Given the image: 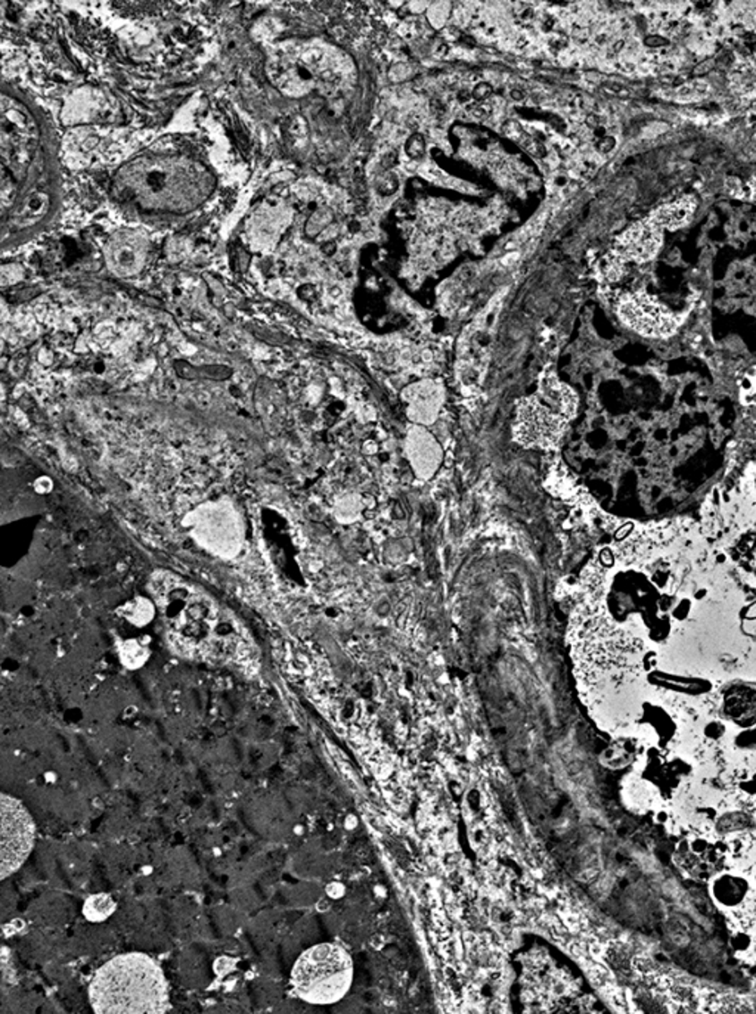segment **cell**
Listing matches in <instances>:
<instances>
[{
  "label": "cell",
  "instance_id": "8992f818",
  "mask_svg": "<svg viewBox=\"0 0 756 1014\" xmlns=\"http://www.w3.org/2000/svg\"><path fill=\"white\" fill-rule=\"evenodd\" d=\"M293 212L288 204L279 199H268L259 204L247 222V237L254 249H271L287 231Z\"/></svg>",
  "mask_w": 756,
  "mask_h": 1014
},
{
  "label": "cell",
  "instance_id": "ac0fdd59",
  "mask_svg": "<svg viewBox=\"0 0 756 1014\" xmlns=\"http://www.w3.org/2000/svg\"><path fill=\"white\" fill-rule=\"evenodd\" d=\"M115 908V902L113 898L101 893V895L90 896L89 900H86L83 913L90 922H102L104 918L110 917Z\"/></svg>",
  "mask_w": 756,
  "mask_h": 1014
},
{
  "label": "cell",
  "instance_id": "cb8c5ba5",
  "mask_svg": "<svg viewBox=\"0 0 756 1014\" xmlns=\"http://www.w3.org/2000/svg\"><path fill=\"white\" fill-rule=\"evenodd\" d=\"M490 93H492V88L488 83H479L478 88L474 89V95L478 97H489Z\"/></svg>",
  "mask_w": 756,
  "mask_h": 1014
},
{
  "label": "cell",
  "instance_id": "8fae6325",
  "mask_svg": "<svg viewBox=\"0 0 756 1014\" xmlns=\"http://www.w3.org/2000/svg\"><path fill=\"white\" fill-rule=\"evenodd\" d=\"M406 452L417 473L424 477L433 474L442 458V449L435 437L429 433L427 427L415 424H411L408 427Z\"/></svg>",
  "mask_w": 756,
  "mask_h": 1014
},
{
  "label": "cell",
  "instance_id": "5bb4252c",
  "mask_svg": "<svg viewBox=\"0 0 756 1014\" xmlns=\"http://www.w3.org/2000/svg\"><path fill=\"white\" fill-rule=\"evenodd\" d=\"M149 637H135L120 641L117 646L119 659L127 669H140L149 662L151 648Z\"/></svg>",
  "mask_w": 756,
  "mask_h": 1014
},
{
  "label": "cell",
  "instance_id": "ffe728a7",
  "mask_svg": "<svg viewBox=\"0 0 756 1014\" xmlns=\"http://www.w3.org/2000/svg\"><path fill=\"white\" fill-rule=\"evenodd\" d=\"M397 185H399V182H397L395 174H386L383 178L378 179L377 190H378L381 195H385L386 197V195L394 194L395 190H397Z\"/></svg>",
  "mask_w": 756,
  "mask_h": 1014
},
{
  "label": "cell",
  "instance_id": "9a60e30c",
  "mask_svg": "<svg viewBox=\"0 0 756 1014\" xmlns=\"http://www.w3.org/2000/svg\"><path fill=\"white\" fill-rule=\"evenodd\" d=\"M117 613L129 625L135 626V628H144V626L149 625L156 616V605L145 596H135L131 601L124 603L117 610Z\"/></svg>",
  "mask_w": 756,
  "mask_h": 1014
},
{
  "label": "cell",
  "instance_id": "4316f807",
  "mask_svg": "<svg viewBox=\"0 0 756 1014\" xmlns=\"http://www.w3.org/2000/svg\"><path fill=\"white\" fill-rule=\"evenodd\" d=\"M512 97L513 99H515V101H522V99H524L523 95H522L519 90H513Z\"/></svg>",
  "mask_w": 756,
  "mask_h": 1014
},
{
  "label": "cell",
  "instance_id": "3957f363",
  "mask_svg": "<svg viewBox=\"0 0 756 1014\" xmlns=\"http://www.w3.org/2000/svg\"><path fill=\"white\" fill-rule=\"evenodd\" d=\"M355 964L346 948L322 942L302 952L293 966L290 982L302 1001L310 1006H333L351 991Z\"/></svg>",
  "mask_w": 756,
  "mask_h": 1014
},
{
  "label": "cell",
  "instance_id": "7402d4cb",
  "mask_svg": "<svg viewBox=\"0 0 756 1014\" xmlns=\"http://www.w3.org/2000/svg\"><path fill=\"white\" fill-rule=\"evenodd\" d=\"M504 131H505L508 136L515 138V139H519L520 136L523 135V129L519 126V123H514V122H512V123H508L507 126L504 127Z\"/></svg>",
  "mask_w": 756,
  "mask_h": 1014
},
{
  "label": "cell",
  "instance_id": "6da1fadb",
  "mask_svg": "<svg viewBox=\"0 0 756 1014\" xmlns=\"http://www.w3.org/2000/svg\"><path fill=\"white\" fill-rule=\"evenodd\" d=\"M213 188L210 172L183 156H147L124 165L115 190L123 203L149 212L192 210Z\"/></svg>",
  "mask_w": 756,
  "mask_h": 1014
},
{
  "label": "cell",
  "instance_id": "d4e9b609",
  "mask_svg": "<svg viewBox=\"0 0 756 1014\" xmlns=\"http://www.w3.org/2000/svg\"><path fill=\"white\" fill-rule=\"evenodd\" d=\"M435 55L440 56V58H442V56H448L449 47L444 45V43H439V45L436 46Z\"/></svg>",
  "mask_w": 756,
  "mask_h": 1014
},
{
  "label": "cell",
  "instance_id": "277c9868",
  "mask_svg": "<svg viewBox=\"0 0 756 1014\" xmlns=\"http://www.w3.org/2000/svg\"><path fill=\"white\" fill-rule=\"evenodd\" d=\"M0 877L15 875L36 845V824L27 807L13 796H0Z\"/></svg>",
  "mask_w": 756,
  "mask_h": 1014
},
{
  "label": "cell",
  "instance_id": "44dd1931",
  "mask_svg": "<svg viewBox=\"0 0 756 1014\" xmlns=\"http://www.w3.org/2000/svg\"><path fill=\"white\" fill-rule=\"evenodd\" d=\"M446 17H448V13L445 11L444 4H435V6L430 9V22L433 26H442Z\"/></svg>",
  "mask_w": 756,
  "mask_h": 1014
},
{
  "label": "cell",
  "instance_id": "30bf717a",
  "mask_svg": "<svg viewBox=\"0 0 756 1014\" xmlns=\"http://www.w3.org/2000/svg\"><path fill=\"white\" fill-rule=\"evenodd\" d=\"M197 535L204 545L216 553H228L238 546L237 521L226 516L224 510H212L197 523Z\"/></svg>",
  "mask_w": 756,
  "mask_h": 1014
},
{
  "label": "cell",
  "instance_id": "7a4b0ae2",
  "mask_svg": "<svg viewBox=\"0 0 756 1014\" xmlns=\"http://www.w3.org/2000/svg\"><path fill=\"white\" fill-rule=\"evenodd\" d=\"M89 1001L99 1014H161L172 1006L163 968L142 952L117 955L102 964L90 981Z\"/></svg>",
  "mask_w": 756,
  "mask_h": 1014
},
{
  "label": "cell",
  "instance_id": "603a6c76",
  "mask_svg": "<svg viewBox=\"0 0 756 1014\" xmlns=\"http://www.w3.org/2000/svg\"><path fill=\"white\" fill-rule=\"evenodd\" d=\"M549 45L554 49H565L567 46V38L565 36H553L549 40Z\"/></svg>",
  "mask_w": 756,
  "mask_h": 1014
},
{
  "label": "cell",
  "instance_id": "7c38bea8",
  "mask_svg": "<svg viewBox=\"0 0 756 1014\" xmlns=\"http://www.w3.org/2000/svg\"><path fill=\"white\" fill-rule=\"evenodd\" d=\"M535 394L553 410L565 415L567 419L572 421L575 417L578 410V396L569 385L560 381L551 369L542 372Z\"/></svg>",
  "mask_w": 756,
  "mask_h": 1014
},
{
  "label": "cell",
  "instance_id": "d6986e66",
  "mask_svg": "<svg viewBox=\"0 0 756 1014\" xmlns=\"http://www.w3.org/2000/svg\"><path fill=\"white\" fill-rule=\"evenodd\" d=\"M406 153L412 160H420L426 154V142L420 135L411 136L406 142Z\"/></svg>",
  "mask_w": 756,
  "mask_h": 1014
},
{
  "label": "cell",
  "instance_id": "484cf974",
  "mask_svg": "<svg viewBox=\"0 0 756 1014\" xmlns=\"http://www.w3.org/2000/svg\"><path fill=\"white\" fill-rule=\"evenodd\" d=\"M445 34H448V36H446V38H458V31H456L455 27H453V29H448V30H445Z\"/></svg>",
  "mask_w": 756,
  "mask_h": 1014
},
{
  "label": "cell",
  "instance_id": "e0dca14e",
  "mask_svg": "<svg viewBox=\"0 0 756 1014\" xmlns=\"http://www.w3.org/2000/svg\"><path fill=\"white\" fill-rule=\"evenodd\" d=\"M715 895L721 900V904L735 907L746 895V883L739 877L726 875L715 886Z\"/></svg>",
  "mask_w": 756,
  "mask_h": 1014
},
{
  "label": "cell",
  "instance_id": "9c48e42d",
  "mask_svg": "<svg viewBox=\"0 0 756 1014\" xmlns=\"http://www.w3.org/2000/svg\"><path fill=\"white\" fill-rule=\"evenodd\" d=\"M660 231L662 229L658 228L650 219L635 224L622 235L621 240L617 242L615 254L621 258L622 262H625V260H635V262L650 260L651 258H655V254L658 253V249L662 244Z\"/></svg>",
  "mask_w": 756,
  "mask_h": 1014
},
{
  "label": "cell",
  "instance_id": "2e32d148",
  "mask_svg": "<svg viewBox=\"0 0 756 1014\" xmlns=\"http://www.w3.org/2000/svg\"><path fill=\"white\" fill-rule=\"evenodd\" d=\"M95 106H97V99L93 97V93L81 90L76 95H72L70 104H67L65 117H68V122H72V123L89 120L90 115L97 114Z\"/></svg>",
  "mask_w": 756,
  "mask_h": 1014
},
{
  "label": "cell",
  "instance_id": "5b68a950",
  "mask_svg": "<svg viewBox=\"0 0 756 1014\" xmlns=\"http://www.w3.org/2000/svg\"><path fill=\"white\" fill-rule=\"evenodd\" d=\"M569 423L571 419L533 394L515 403L513 435L528 448L557 449Z\"/></svg>",
  "mask_w": 756,
  "mask_h": 1014
},
{
  "label": "cell",
  "instance_id": "ba28073f",
  "mask_svg": "<svg viewBox=\"0 0 756 1014\" xmlns=\"http://www.w3.org/2000/svg\"><path fill=\"white\" fill-rule=\"evenodd\" d=\"M402 401H405L406 417L411 423L429 427L436 423L444 408V384L439 380L419 381L402 392Z\"/></svg>",
  "mask_w": 756,
  "mask_h": 1014
},
{
  "label": "cell",
  "instance_id": "52a82bcc",
  "mask_svg": "<svg viewBox=\"0 0 756 1014\" xmlns=\"http://www.w3.org/2000/svg\"><path fill=\"white\" fill-rule=\"evenodd\" d=\"M149 240L136 229H122L106 242V262L115 275L132 276L144 266Z\"/></svg>",
  "mask_w": 756,
  "mask_h": 1014
},
{
  "label": "cell",
  "instance_id": "4fadbf2b",
  "mask_svg": "<svg viewBox=\"0 0 756 1014\" xmlns=\"http://www.w3.org/2000/svg\"><path fill=\"white\" fill-rule=\"evenodd\" d=\"M696 203L693 199L684 197V199H676L672 203L664 204L660 206L650 220L653 224L660 229H678L684 226L692 215H693Z\"/></svg>",
  "mask_w": 756,
  "mask_h": 1014
}]
</instances>
